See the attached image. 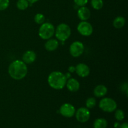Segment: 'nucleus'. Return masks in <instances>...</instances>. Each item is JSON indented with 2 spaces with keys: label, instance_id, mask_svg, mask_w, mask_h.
Listing matches in <instances>:
<instances>
[{
  "label": "nucleus",
  "instance_id": "nucleus-15",
  "mask_svg": "<svg viewBox=\"0 0 128 128\" xmlns=\"http://www.w3.org/2000/svg\"><path fill=\"white\" fill-rule=\"evenodd\" d=\"M94 94L96 98H103L108 93V88L104 85H98L94 89Z\"/></svg>",
  "mask_w": 128,
  "mask_h": 128
},
{
  "label": "nucleus",
  "instance_id": "nucleus-9",
  "mask_svg": "<svg viewBox=\"0 0 128 128\" xmlns=\"http://www.w3.org/2000/svg\"><path fill=\"white\" fill-rule=\"evenodd\" d=\"M59 112L63 117L71 118L75 115L76 109L74 106L71 104L65 103L60 107Z\"/></svg>",
  "mask_w": 128,
  "mask_h": 128
},
{
  "label": "nucleus",
  "instance_id": "nucleus-6",
  "mask_svg": "<svg viewBox=\"0 0 128 128\" xmlns=\"http://www.w3.org/2000/svg\"><path fill=\"white\" fill-rule=\"evenodd\" d=\"M84 51V46L81 41H74L70 47V54L74 58L81 56Z\"/></svg>",
  "mask_w": 128,
  "mask_h": 128
},
{
  "label": "nucleus",
  "instance_id": "nucleus-12",
  "mask_svg": "<svg viewBox=\"0 0 128 128\" xmlns=\"http://www.w3.org/2000/svg\"><path fill=\"white\" fill-rule=\"evenodd\" d=\"M66 86L68 90L72 92H76L80 90V84L77 80L74 78H70L67 80Z\"/></svg>",
  "mask_w": 128,
  "mask_h": 128
},
{
  "label": "nucleus",
  "instance_id": "nucleus-2",
  "mask_svg": "<svg viewBox=\"0 0 128 128\" xmlns=\"http://www.w3.org/2000/svg\"><path fill=\"white\" fill-rule=\"evenodd\" d=\"M48 82L50 87L56 90H62L66 86L67 79L60 71H53L48 76Z\"/></svg>",
  "mask_w": 128,
  "mask_h": 128
},
{
  "label": "nucleus",
  "instance_id": "nucleus-10",
  "mask_svg": "<svg viewBox=\"0 0 128 128\" xmlns=\"http://www.w3.org/2000/svg\"><path fill=\"white\" fill-rule=\"evenodd\" d=\"M75 72L81 78H86L90 75V69L87 64L84 63H80L76 66Z\"/></svg>",
  "mask_w": 128,
  "mask_h": 128
},
{
  "label": "nucleus",
  "instance_id": "nucleus-29",
  "mask_svg": "<svg viewBox=\"0 0 128 128\" xmlns=\"http://www.w3.org/2000/svg\"><path fill=\"white\" fill-rule=\"evenodd\" d=\"M27 1H28L29 3L31 4H32L36 3V2H38V1L39 0H27Z\"/></svg>",
  "mask_w": 128,
  "mask_h": 128
},
{
  "label": "nucleus",
  "instance_id": "nucleus-4",
  "mask_svg": "<svg viewBox=\"0 0 128 128\" xmlns=\"http://www.w3.org/2000/svg\"><path fill=\"white\" fill-rule=\"evenodd\" d=\"M54 33V26L50 22H44L39 29V36L44 40H48L52 38Z\"/></svg>",
  "mask_w": 128,
  "mask_h": 128
},
{
  "label": "nucleus",
  "instance_id": "nucleus-28",
  "mask_svg": "<svg viewBox=\"0 0 128 128\" xmlns=\"http://www.w3.org/2000/svg\"><path fill=\"white\" fill-rule=\"evenodd\" d=\"M64 75H65V76H66L67 80H69V79L71 78V74L70 73V72H67V73L65 74Z\"/></svg>",
  "mask_w": 128,
  "mask_h": 128
},
{
  "label": "nucleus",
  "instance_id": "nucleus-21",
  "mask_svg": "<svg viewBox=\"0 0 128 128\" xmlns=\"http://www.w3.org/2000/svg\"><path fill=\"white\" fill-rule=\"evenodd\" d=\"M114 116L118 121H123L125 118L124 112L121 110H116Z\"/></svg>",
  "mask_w": 128,
  "mask_h": 128
},
{
  "label": "nucleus",
  "instance_id": "nucleus-3",
  "mask_svg": "<svg viewBox=\"0 0 128 128\" xmlns=\"http://www.w3.org/2000/svg\"><path fill=\"white\" fill-rule=\"evenodd\" d=\"M54 34L58 41L65 42L71 36V29L67 24L61 23L55 29Z\"/></svg>",
  "mask_w": 128,
  "mask_h": 128
},
{
  "label": "nucleus",
  "instance_id": "nucleus-26",
  "mask_svg": "<svg viewBox=\"0 0 128 128\" xmlns=\"http://www.w3.org/2000/svg\"><path fill=\"white\" fill-rule=\"evenodd\" d=\"M120 128H128V124L127 122H124L123 124H121Z\"/></svg>",
  "mask_w": 128,
  "mask_h": 128
},
{
  "label": "nucleus",
  "instance_id": "nucleus-16",
  "mask_svg": "<svg viewBox=\"0 0 128 128\" xmlns=\"http://www.w3.org/2000/svg\"><path fill=\"white\" fill-rule=\"evenodd\" d=\"M112 24L114 27L118 30L122 28L126 24V19L122 16H118L113 21Z\"/></svg>",
  "mask_w": 128,
  "mask_h": 128
},
{
  "label": "nucleus",
  "instance_id": "nucleus-27",
  "mask_svg": "<svg viewBox=\"0 0 128 128\" xmlns=\"http://www.w3.org/2000/svg\"><path fill=\"white\" fill-rule=\"evenodd\" d=\"M120 126H121V124L118 121V122H116L114 124V128H120Z\"/></svg>",
  "mask_w": 128,
  "mask_h": 128
},
{
  "label": "nucleus",
  "instance_id": "nucleus-19",
  "mask_svg": "<svg viewBox=\"0 0 128 128\" xmlns=\"http://www.w3.org/2000/svg\"><path fill=\"white\" fill-rule=\"evenodd\" d=\"M91 6L95 10H100L103 8V0H91Z\"/></svg>",
  "mask_w": 128,
  "mask_h": 128
},
{
  "label": "nucleus",
  "instance_id": "nucleus-23",
  "mask_svg": "<svg viewBox=\"0 0 128 128\" xmlns=\"http://www.w3.org/2000/svg\"><path fill=\"white\" fill-rule=\"evenodd\" d=\"M10 0H0V11H4L10 6Z\"/></svg>",
  "mask_w": 128,
  "mask_h": 128
},
{
  "label": "nucleus",
  "instance_id": "nucleus-8",
  "mask_svg": "<svg viewBox=\"0 0 128 128\" xmlns=\"http://www.w3.org/2000/svg\"><path fill=\"white\" fill-rule=\"evenodd\" d=\"M76 118L78 121L81 123H85L90 120L91 112L87 108H80L75 112Z\"/></svg>",
  "mask_w": 128,
  "mask_h": 128
},
{
  "label": "nucleus",
  "instance_id": "nucleus-24",
  "mask_svg": "<svg viewBox=\"0 0 128 128\" xmlns=\"http://www.w3.org/2000/svg\"><path fill=\"white\" fill-rule=\"evenodd\" d=\"M74 3L80 7L85 6L88 2V0H74Z\"/></svg>",
  "mask_w": 128,
  "mask_h": 128
},
{
  "label": "nucleus",
  "instance_id": "nucleus-20",
  "mask_svg": "<svg viewBox=\"0 0 128 128\" xmlns=\"http://www.w3.org/2000/svg\"><path fill=\"white\" fill-rule=\"evenodd\" d=\"M96 104H97V102L94 98H89L86 101V106L89 110L93 109L96 106Z\"/></svg>",
  "mask_w": 128,
  "mask_h": 128
},
{
  "label": "nucleus",
  "instance_id": "nucleus-14",
  "mask_svg": "<svg viewBox=\"0 0 128 128\" xmlns=\"http://www.w3.org/2000/svg\"><path fill=\"white\" fill-rule=\"evenodd\" d=\"M59 46H60V43H59L58 40H55V39H50V40H47V42L45 43V49L47 51L52 52V51H54L58 48Z\"/></svg>",
  "mask_w": 128,
  "mask_h": 128
},
{
  "label": "nucleus",
  "instance_id": "nucleus-13",
  "mask_svg": "<svg viewBox=\"0 0 128 128\" xmlns=\"http://www.w3.org/2000/svg\"><path fill=\"white\" fill-rule=\"evenodd\" d=\"M78 16L82 21H87L91 17V11L86 6H82L78 11Z\"/></svg>",
  "mask_w": 128,
  "mask_h": 128
},
{
  "label": "nucleus",
  "instance_id": "nucleus-22",
  "mask_svg": "<svg viewBox=\"0 0 128 128\" xmlns=\"http://www.w3.org/2000/svg\"><path fill=\"white\" fill-rule=\"evenodd\" d=\"M34 21L38 24H42L45 21V16L41 13H38L34 16Z\"/></svg>",
  "mask_w": 128,
  "mask_h": 128
},
{
  "label": "nucleus",
  "instance_id": "nucleus-18",
  "mask_svg": "<svg viewBox=\"0 0 128 128\" xmlns=\"http://www.w3.org/2000/svg\"><path fill=\"white\" fill-rule=\"evenodd\" d=\"M30 6V3L27 0H18L16 3L18 9L21 11H24Z\"/></svg>",
  "mask_w": 128,
  "mask_h": 128
},
{
  "label": "nucleus",
  "instance_id": "nucleus-11",
  "mask_svg": "<svg viewBox=\"0 0 128 128\" xmlns=\"http://www.w3.org/2000/svg\"><path fill=\"white\" fill-rule=\"evenodd\" d=\"M36 58H37V56H36V52L31 50H29L23 54L22 61L26 64H31L35 62Z\"/></svg>",
  "mask_w": 128,
  "mask_h": 128
},
{
  "label": "nucleus",
  "instance_id": "nucleus-17",
  "mask_svg": "<svg viewBox=\"0 0 128 128\" xmlns=\"http://www.w3.org/2000/svg\"><path fill=\"white\" fill-rule=\"evenodd\" d=\"M108 121L104 118L96 119L93 123L94 128H107Z\"/></svg>",
  "mask_w": 128,
  "mask_h": 128
},
{
  "label": "nucleus",
  "instance_id": "nucleus-7",
  "mask_svg": "<svg viewBox=\"0 0 128 128\" xmlns=\"http://www.w3.org/2000/svg\"><path fill=\"white\" fill-rule=\"evenodd\" d=\"M77 30L80 34L86 37L90 36L93 33V27L91 23L86 21L80 22L77 27Z\"/></svg>",
  "mask_w": 128,
  "mask_h": 128
},
{
  "label": "nucleus",
  "instance_id": "nucleus-25",
  "mask_svg": "<svg viewBox=\"0 0 128 128\" xmlns=\"http://www.w3.org/2000/svg\"><path fill=\"white\" fill-rule=\"evenodd\" d=\"M75 70H76V68H75V66H70L68 68V71L70 73H72V72H75Z\"/></svg>",
  "mask_w": 128,
  "mask_h": 128
},
{
  "label": "nucleus",
  "instance_id": "nucleus-5",
  "mask_svg": "<svg viewBox=\"0 0 128 128\" xmlns=\"http://www.w3.org/2000/svg\"><path fill=\"white\" fill-rule=\"evenodd\" d=\"M99 107L102 111L106 112H112L117 110V102L112 98H105L100 101Z\"/></svg>",
  "mask_w": 128,
  "mask_h": 128
},
{
  "label": "nucleus",
  "instance_id": "nucleus-1",
  "mask_svg": "<svg viewBox=\"0 0 128 128\" xmlns=\"http://www.w3.org/2000/svg\"><path fill=\"white\" fill-rule=\"evenodd\" d=\"M28 69L26 64L21 60H15L10 64L8 73L13 80L20 81L27 76Z\"/></svg>",
  "mask_w": 128,
  "mask_h": 128
}]
</instances>
